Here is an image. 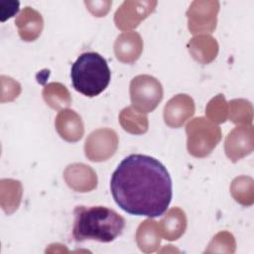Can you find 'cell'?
<instances>
[{
    "label": "cell",
    "instance_id": "obj_9",
    "mask_svg": "<svg viewBox=\"0 0 254 254\" xmlns=\"http://www.w3.org/2000/svg\"><path fill=\"white\" fill-rule=\"evenodd\" d=\"M253 150L252 126H239L234 128L225 140L226 156L236 162L249 155Z\"/></svg>",
    "mask_w": 254,
    "mask_h": 254
},
{
    "label": "cell",
    "instance_id": "obj_4",
    "mask_svg": "<svg viewBox=\"0 0 254 254\" xmlns=\"http://www.w3.org/2000/svg\"><path fill=\"white\" fill-rule=\"evenodd\" d=\"M186 131L189 153L197 158L209 155L221 139L220 128L203 117L189 122Z\"/></svg>",
    "mask_w": 254,
    "mask_h": 254
},
{
    "label": "cell",
    "instance_id": "obj_1",
    "mask_svg": "<svg viewBox=\"0 0 254 254\" xmlns=\"http://www.w3.org/2000/svg\"><path fill=\"white\" fill-rule=\"evenodd\" d=\"M111 194L118 206L132 215L158 217L173 195L166 167L153 157L132 154L124 158L110 180Z\"/></svg>",
    "mask_w": 254,
    "mask_h": 254
},
{
    "label": "cell",
    "instance_id": "obj_5",
    "mask_svg": "<svg viewBox=\"0 0 254 254\" xmlns=\"http://www.w3.org/2000/svg\"><path fill=\"white\" fill-rule=\"evenodd\" d=\"M130 98L134 108L142 113L153 111L163 98V88L157 78L142 74L130 83Z\"/></svg>",
    "mask_w": 254,
    "mask_h": 254
},
{
    "label": "cell",
    "instance_id": "obj_22",
    "mask_svg": "<svg viewBox=\"0 0 254 254\" xmlns=\"http://www.w3.org/2000/svg\"><path fill=\"white\" fill-rule=\"evenodd\" d=\"M19 2L18 1H6L3 2L0 8L1 12V20L5 21L7 18H11L14 16L19 10Z\"/></svg>",
    "mask_w": 254,
    "mask_h": 254
},
{
    "label": "cell",
    "instance_id": "obj_19",
    "mask_svg": "<svg viewBox=\"0 0 254 254\" xmlns=\"http://www.w3.org/2000/svg\"><path fill=\"white\" fill-rule=\"evenodd\" d=\"M43 96L47 104L54 109H60L66 107L70 104V96L64 85L61 83H50L45 86L43 90Z\"/></svg>",
    "mask_w": 254,
    "mask_h": 254
},
{
    "label": "cell",
    "instance_id": "obj_7",
    "mask_svg": "<svg viewBox=\"0 0 254 254\" xmlns=\"http://www.w3.org/2000/svg\"><path fill=\"white\" fill-rule=\"evenodd\" d=\"M116 133L110 129L93 131L85 141V156L93 162H101L111 157L117 149Z\"/></svg>",
    "mask_w": 254,
    "mask_h": 254
},
{
    "label": "cell",
    "instance_id": "obj_18",
    "mask_svg": "<svg viewBox=\"0 0 254 254\" xmlns=\"http://www.w3.org/2000/svg\"><path fill=\"white\" fill-rule=\"evenodd\" d=\"M215 40L210 36H198L190 40V53L192 57L203 64H207L211 62L217 54L218 46L211 47L205 49V47L209 46Z\"/></svg>",
    "mask_w": 254,
    "mask_h": 254
},
{
    "label": "cell",
    "instance_id": "obj_11",
    "mask_svg": "<svg viewBox=\"0 0 254 254\" xmlns=\"http://www.w3.org/2000/svg\"><path fill=\"white\" fill-rule=\"evenodd\" d=\"M66 184L76 191H89L96 187V175L91 168L83 164L69 165L64 171Z\"/></svg>",
    "mask_w": 254,
    "mask_h": 254
},
{
    "label": "cell",
    "instance_id": "obj_10",
    "mask_svg": "<svg viewBox=\"0 0 254 254\" xmlns=\"http://www.w3.org/2000/svg\"><path fill=\"white\" fill-rule=\"evenodd\" d=\"M193 113V100L187 94H178L166 104L164 109V119L168 126L179 128Z\"/></svg>",
    "mask_w": 254,
    "mask_h": 254
},
{
    "label": "cell",
    "instance_id": "obj_12",
    "mask_svg": "<svg viewBox=\"0 0 254 254\" xmlns=\"http://www.w3.org/2000/svg\"><path fill=\"white\" fill-rule=\"evenodd\" d=\"M55 124L60 136L68 142H76L83 135L82 121L73 110L60 111Z\"/></svg>",
    "mask_w": 254,
    "mask_h": 254
},
{
    "label": "cell",
    "instance_id": "obj_15",
    "mask_svg": "<svg viewBox=\"0 0 254 254\" xmlns=\"http://www.w3.org/2000/svg\"><path fill=\"white\" fill-rule=\"evenodd\" d=\"M158 224L159 228H161L160 233L165 237V239L176 240L185 232L186 229L187 219L185 212L178 207L172 208Z\"/></svg>",
    "mask_w": 254,
    "mask_h": 254
},
{
    "label": "cell",
    "instance_id": "obj_3",
    "mask_svg": "<svg viewBox=\"0 0 254 254\" xmlns=\"http://www.w3.org/2000/svg\"><path fill=\"white\" fill-rule=\"evenodd\" d=\"M70 77L76 91L87 97H94L108 86L111 71L106 60L101 55L95 52H86L72 64Z\"/></svg>",
    "mask_w": 254,
    "mask_h": 254
},
{
    "label": "cell",
    "instance_id": "obj_13",
    "mask_svg": "<svg viewBox=\"0 0 254 254\" xmlns=\"http://www.w3.org/2000/svg\"><path fill=\"white\" fill-rule=\"evenodd\" d=\"M142 40L136 32H125L117 37L114 52L117 60L123 63L135 62L142 52Z\"/></svg>",
    "mask_w": 254,
    "mask_h": 254
},
{
    "label": "cell",
    "instance_id": "obj_21",
    "mask_svg": "<svg viewBox=\"0 0 254 254\" xmlns=\"http://www.w3.org/2000/svg\"><path fill=\"white\" fill-rule=\"evenodd\" d=\"M226 112L227 105L221 94L213 98L206 107L207 116L214 122H224L226 120Z\"/></svg>",
    "mask_w": 254,
    "mask_h": 254
},
{
    "label": "cell",
    "instance_id": "obj_20",
    "mask_svg": "<svg viewBox=\"0 0 254 254\" xmlns=\"http://www.w3.org/2000/svg\"><path fill=\"white\" fill-rule=\"evenodd\" d=\"M230 103L238 111H229V118L234 123H251L252 121V106L249 101L243 99H234Z\"/></svg>",
    "mask_w": 254,
    "mask_h": 254
},
{
    "label": "cell",
    "instance_id": "obj_6",
    "mask_svg": "<svg viewBox=\"0 0 254 254\" xmlns=\"http://www.w3.org/2000/svg\"><path fill=\"white\" fill-rule=\"evenodd\" d=\"M219 10L217 1H194L187 12L190 33L212 32L216 27V15Z\"/></svg>",
    "mask_w": 254,
    "mask_h": 254
},
{
    "label": "cell",
    "instance_id": "obj_14",
    "mask_svg": "<svg viewBox=\"0 0 254 254\" xmlns=\"http://www.w3.org/2000/svg\"><path fill=\"white\" fill-rule=\"evenodd\" d=\"M20 37L27 42L36 40L43 29V18L36 10L26 7L15 20Z\"/></svg>",
    "mask_w": 254,
    "mask_h": 254
},
{
    "label": "cell",
    "instance_id": "obj_17",
    "mask_svg": "<svg viewBox=\"0 0 254 254\" xmlns=\"http://www.w3.org/2000/svg\"><path fill=\"white\" fill-rule=\"evenodd\" d=\"M119 121L124 130L133 134H142L148 129L146 115L133 107L124 108L119 115Z\"/></svg>",
    "mask_w": 254,
    "mask_h": 254
},
{
    "label": "cell",
    "instance_id": "obj_2",
    "mask_svg": "<svg viewBox=\"0 0 254 254\" xmlns=\"http://www.w3.org/2000/svg\"><path fill=\"white\" fill-rule=\"evenodd\" d=\"M72 238L76 242L95 240L111 242L122 234L125 219L114 209L97 205H78L73 210Z\"/></svg>",
    "mask_w": 254,
    "mask_h": 254
},
{
    "label": "cell",
    "instance_id": "obj_8",
    "mask_svg": "<svg viewBox=\"0 0 254 254\" xmlns=\"http://www.w3.org/2000/svg\"><path fill=\"white\" fill-rule=\"evenodd\" d=\"M157 5L156 1H125L115 13V24L121 30L135 28L152 13Z\"/></svg>",
    "mask_w": 254,
    "mask_h": 254
},
{
    "label": "cell",
    "instance_id": "obj_16",
    "mask_svg": "<svg viewBox=\"0 0 254 254\" xmlns=\"http://www.w3.org/2000/svg\"><path fill=\"white\" fill-rule=\"evenodd\" d=\"M137 242L142 251H155L160 244L159 224L151 219L143 221L137 231Z\"/></svg>",
    "mask_w": 254,
    "mask_h": 254
}]
</instances>
